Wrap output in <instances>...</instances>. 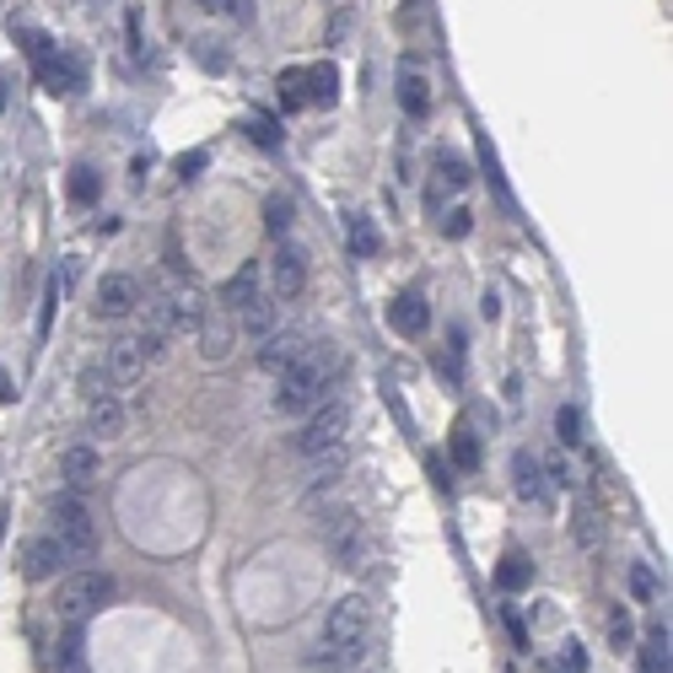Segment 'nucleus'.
Segmentation results:
<instances>
[{"label": "nucleus", "instance_id": "1", "mask_svg": "<svg viewBox=\"0 0 673 673\" xmlns=\"http://www.w3.org/2000/svg\"><path fill=\"white\" fill-rule=\"evenodd\" d=\"M345 378V356L334 351V345H313L307 340V351L275 378V394H269V404H275V415H291V420H302L307 409H318L323 399H334V383Z\"/></svg>", "mask_w": 673, "mask_h": 673}, {"label": "nucleus", "instance_id": "2", "mask_svg": "<svg viewBox=\"0 0 673 673\" xmlns=\"http://www.w3.org/2000/svg\"><path fill=\"white\" fill-rule=\"evenodd\" d=\"M367 631H372V598L367 593H345L329 614H323V636L307 652V669H351L367 652Z\"/></svg>", "mask_w": 673, "mask_h": 673}, {"label": "nucleus", "instance_id": "3", "mask_svg": "<svg viewBox=\"0 0 673 673\" xmlns=\"http://www.w3.org/2000/svg\"><path fill=\"white\" fill-rule=\"evenodd\" d=\"M114 598V576L109 571H92V566H81V571H65L60 576V593H54V614L65 620V625H87L103 604Z\"/></svg>", "mask_w": 673, "mask_h": 673}, {"label": "nucleus", "instance_id": "4", "mask_svg": "<svg viewBox=\"0 0 673 673\" xmlns=\"http://www.w3.org/2000/svg\"><path fill=\"white\" fill-rule=\"evenodd\" d=\"M200 318H205V302H200V291L194 285H167L162 296H151L145 302V329L151 334H183V329H200Z\"/></svg>", "mask_w": 673, "mask_h": 673}, {"label": "nucleus", "instance_id": "5", "mask_svg": "<svg viewBox=\"0 0 673 673\" xmlns=\"http://www.w3.org/2000/svg\"><path fill=\"white\" fill-rule=\"evenodd\" d=\"M49 523H54V538L71 549V560H92V555H98V529H92V512H87V501H81L76 491L54 496Z\"/></svg>", "mask_w": 673, "mask_h": 673}, {"label": "nucleus", "instance_id": "6", "mask_svg": "<svg viewBox=\"0 0 673 673\" xmlns=\"http://www.w3.org/2000/svg\"><path fill=\"white\" fill-rule=\"evenodd\" d=\"M351 431V404L345 399H323L318 409L302 415V431H296V447L302 453H318V447H340Z\"/></svg>", "mask_w": 673, "mask_h": 673}, {"label": "nucleus", "instance_id": "7", "mask_svg": "<svg viewBox=\"0 0 673 673\" xmlns=\"http://www.w3.org/2000/svg\"><path fill=\"white\" fill-rule=\"evenodd\" d=\"M71 566H76L71 549H65L54 534H38V538L22 544V576H27V582H60Z\"/></svg>", "mask_w": 673, "mask_h": 673}, {"label": "nucleus", "instance_id": "8", "mask_svg": "<svg viewBox=\"0 0 673 673\" xmlns=\"http://www.w3.org/2000/svg\"><path fill=\"white\" fill-rule=\"evenodd\" d=\"M302 285H307V254L296 243H275V254H269V291H275V302L302 296Z\"/></svg>", "mask_w": 673, "mask_h": 673}, {"label": "nucleus", "instance_id": "9", "mask_svg": "<svg viewBox=\"0 0 673 673\" xmlns=\"http://www.w3.org/2000/svg\"><path fill=\"white\" fill-rule=\"evenodd\" d=\"M135 307H140L135 275H103V285H98V296H92V313H98L103 323H119V318H130Z\"/></svg>", "mask_w": 673, "mask_h": 673}, {"label": "nucleus", "instance_id": "10", "mask_svg": "<svg viewBox=\"0 0 673 673\" xmlns=\"http://www.w3.org/2000/svg\"><path fill=\"white\" fill-rule=\"evenodd\" d=\"M109 378H114V389H135L145 378V345H140V334H119L109 345Z\"/></svg>", "mask_w": 673, "mask_h": 673}, {"label": "nucleus", "instance_id": "11", "mask_svg": "<svg viewBox=\"0 0 673 673\" xmlns=\"http://www.w3.org/2000/svg\"><path fill=\"white\" fill-rule=\"evenodd\" d=\"M302 351H307V334H296V329H269L265 340H259V367H265L269 378H280Z\"/></svg>", "mask_w": 673, "mask_h": 673}, {"label": "nucleus", "instance_id": "12", "mask_svg": "<svg viewBox=\"0 0 673 673\" xmlns=\"http://www.w3.org/2000/svg\"><path fill=\"white\" fill-rule=\"evenodd\" d=\"M81 76H87V60H81L76 49H54V54L38 65V81H43L49 92H76Z\"/></svg>", "mask_w": 673, "mask_h": 673}, {"label": "nucleus", "instance_id": "13", "mask_svg": "<svg viewBox=\"0 0 673 673\" xmlns=\"http://www.w3.org/2000/svg\"><path fill=\"white\" fill-rule=\"evenodd\" d=\"M345 469H351V447H345V442H340V447H318V453H307V491H329V485H340Z\"/></svg>", "mask_w": 673, "mask_h": 673}, {"label": "nucleus", "instance_id": "14", "mask_svg": "<svg viewBox=\"0 0 673 673\" xmlns=\"http://www.w3.org/2000/svg\"><path fill=\"white\" fill-rule=\"evenodd\" d=\"M329 544H334V555H340V566H345V571H356V566H361L367 538H361L356 512H334V518H329Z\"/></svg>", "mask_w": 673, "mask_h": 673}, {"label": "nucleus", "instance_id": "15", "mask_svg": "<svg viewBox=\"0 0 673 673\" xmlns=\"http://www.w3.org/2000/svg\"><path fill=\"white\" fill-rule=\"evenodd\" d=\"M98 469H103V458H98L92 442H76V447L60 453V480H65L71 491H87V485L98 480Z\"/></svg>", "mask_w": 673, "mask_h": 673}, {"label": "nucleus", "instance_id": "16", "mask_svg": "<svg viewBox=\"0 0 673 673\" xmlns=\"http://www.w3.org/2000/svg\"><path fill=\"white\" fill-rule=\"evenodd\" d=\"M259 280H265V265H259V259L238 265V275L221 285V307H227V313H243L254 296H265V291H259Z\"/></svg>", "mask_w": 673, "mask_h": 673}, {"label": "nucleus", "instance_id": "17", "mask_svg": "<svg viewBox=\"0 0 673 673\" xmlns=\"http://www.w3.org/2000/svg\"><path fill=\"white\" fill-rule=\"evenodd\" d=\"M125 426H130L125 404L119 399H92V409H87V431H92V442H119Z\"/></svg>", "mask_w": 673, "mask_h": 673}, {"label": "nucleus", "instance_id": "18", "mask_svg": "<svg viewBox=\"0 0 673 673\" xmlns=\"http://www.w3.org/2000/svg\"><path fill=\"white\" fill-rule=\"evenodd\" d=\"M232 334H238V329H232V313H227V318H211V313H205V318H200V356H205V361H227V356H232Z\"/></svg>", "mask_w": 673, "mask_h": 673}, {"label": "nucleus", "instance_id": "19", "mask_svg": "<svg viewBox=\"0 0 673 673\" xmlns=\"http://www.w3.org/2000/svg\"><path fill=\"white\" fill-rule=\"evenodd\" d=\"M389 323H394L399 334H426V329H431V307H426L415 291H404V296H394V307H389Z\"/></svg>", "mask_w": 673, "mask_h": 673}, {"label": "nucleus", "instance_id": "20", "mask_svg": "<svg viewBox=\"0 0 673 673\" xmlns=\"http://www.w3.org/2000/svg\"><path fill=\"white\" fill-rule=\"evenodd\" d=\"M512 474H518L512 485H518V496H523V501H538V507L549 501V480H544V469L534 464V453H518Z\"/></svg>", "mask_w": 673, "mask_h": 673}, {"label": "nucleus", "instance_id": "21", "mask_svg": "<svg viewBox=\"0 0 673 673\" xmlns=\"http://www.w3.org/2000/svg\"><path fill=\"white\" fill-rule=\"evenodd\" d=\"M302 81H307L302 103H318V109H329V103L340 98V76H334V65H329V60H323V65H313V71H302Z\"/></svg>", "mask_w": 673, "mask_h": 673}, {"label": "nucleus", "instance_id": "22", "mask_svg": "<svg viewBox=\"0 0 673 673\" xmlns=\"http://www.w3.org/2000/svg\"><path fill=\"white\" fill-rule=\"evenodd\" d=\"M571 538H576V549H587V555H598L604 549V518H598V507H576L571 512Z\"/></svg>", "mask_w": 673, "mask_h": 673}, {"label": "nucleus", "instance_id": "23", "mask_svg": "<svg viewBox=\"0 0 673 673\" xmlns=\"http://www.w3.org/2000/svg\"><path fill=\"white\" fill-rule=\"evenodd\" d=\"M669 642H673V636H669V620L647 631V642L636 647V652H642V673H669Z\"/></svg>", "mask_w": 673, "mask_h": 673}, {"label": "nucleus", "instance_id": "24", "mask_svg": "<svg viewBox=\"0 0 673 673\" xmlns=\"http://www.w3.org/2000/svg\"><path fill=\"white\" fill-rule=\"evenodd\" d=\"M345 227H351V249H356L361 259H372V254L383 249V232H378V221H372V216L351 211V221H345Z\"/></svg>", "mask_w": 673, "mask_h": 673}, {"label": "nucleus", "instance_id": "25", "mask_svg": "<svg viewBox=\"0 0 673 673\" xmlns=\"http://www.w3.org/2000/svg\"><path fill=\"white\" fill-rule=\"evenodd\" d=\"M54 669L60 673H87V652H81V625H71L60 642H54Z\"/></svg>", "mask_w": 673, "mask_h": 673}, {"label": "nucleus", "instance_id": "26", "mask_svg": "<svg viewBox=\"0 0 673 673\" xmlns=\"http://www.w3.org/2000/svg\"><path fill=\"white\" fill-rule=\"evenodd\" d=\"M238 318H243V334H249V340H265L269 329H275V296H254Z\"/></svg>", "mask_w": 673, "mask_h": 673}, {"label": "nucleus", "instance_id": "27", "mask_svg": "<svg viewBox=\"0 0 673 673\" xmlns=\"http://www.w3.org/2000/svg\"><path fill=\"white\" fill-rule=\"evenodd\" d=\"M399 109L404 114H415V119L431 109V92H426V76H420V71H404L399 76Z\"/></svg>", "mask_w": 673, "mask_h": 673}, {"label": "nucleus", "instance_id": "28", "mask_svg": "<svg viewBox=\"0 0 673 673\" xmlns=\"http://www.w3.org/2000/svg\"><path fill=\"white\" fill-rule=\"evenodd\" d=\"M453 464H458L464 474H474V469H480V442H474V431H469V426H458V431H453Z\"/></svg>", "mask_w": 673, "mask_h": 673}, {"label": "nucleus", "instance_id": "29", "mask_svg": "<svg viewBox=\"0 0 673 673\" xmlns=\"http://www.w3.org/2000/svg\"><path fill=\"white\" fill-rule=\"evenodd\" d=\"M81 394H87V399H114V378H109V367H103V361L81 367Z\"/></svg>", "mask_w": 673, "mask_h": 673}, {"label": "nucleus", "instance_id": "30", "mask_svg": "<svg viewBox=\"0 0 673 673\" xmlns=\"http://www.w3.org/2000/svg\"><path fill=\"white\" fill-rule=\"evenodd\" d=\"M529 576H534V571H529V560H523V555H507V560H501V571H496V582H501L507 593L529 587Z\"/></svg>", "mask_w": 673, "mask_h": 673}, {"label": "nucleus", "instance_id": "31", "mask_svg": "<svg viewBox=\"0 0 673 673\" xmlns=\"http://www.w3.org/2000/svg\"><path fill=\"white\" fill-rule=\"evenodd\" d=\"M609 642H614V652H631V642H636L631 609H614V614H609Z\"/></svg>", "mask_w": 673, "mask_h": 673}, {"label": "nucleus", "instance_id": "32", "mask_svg": "<svg viewBox=\"0 0 673 673\" xmlns=\"http://www.w3.org/2000/svg\"><path fill=\"white\" fill-rule=\"evenodd\" d=\"M71 200H76V205H92V200H98V178H92V167H76V173H71Z\"/></svg>", "mask_w": 673, "mask_h": 673}, {"label": "nucleus", "instance_id": "33", "mask_svg": "<svg viewBox=\"0 0 673 673\" xmlns=\"http://www.w3.org/2000/svg\"><path fill=\"white\" fill-rule=\"evenodd\" d=\"M631 593H636V604H652V598H658V576H652V566H631Z\"/></svg>", "mask_w": 673, "mask_h": 673}, {"label": "nucleus", "instance_id": "34", "mask_svg": "<svg viewBox=\"0 0 673 673\" xmlns=\"http://www.w3.org/2000/svg\"><path fill=\"white\" fill-rule=\"evenodd\" d=\"M265 227L269 232H285V227H291V200H285V194H269L265 200Z\"/></svg>", "mask_w": 673, "mask_h": 673}, {"label": "nucleus", "instance_id": "35", "mask_svg": "<svg viewBox=\"0 0 673 673\" xmlns=\"http://www.w3.org/2000/svg\"><path fill=\"white\" fill-rule=\"evenodd\" d=\"M555 431H560V442L571 447V442H582V415L571 409V404H560V415H555Z\"/></svg>", "mask_w": 673, "mask_h": 673}, {"label": "nucleus", "instance_id": "36", "mask_svg": "<svg viewBox=\"0 0 673 673\" xmlns=\"http://www.w3.org/2000/svg\"><path fill=\"white\" fill-rule=\"evenodd\" d=\"M469 227H474V216H469V205H453V211L442 216V232H447V238H469Z\"/></svg>", "mask_w": 673, "mask_h": 673}, {"label": "nucleus", "instance_id": "37", "mask_svg": "<svg viewBox=\"0 0 673 673\" xmlns=\"http://www.w3.org/2000/svg\"><path fill=\"white\" fill-rule=\"evenodd\" d=\"M60 285H65L60 275H54V280L43 285V307H38V334H49V318H54V302H60Z\"/></svg>", "mask_w": 673, "mask_h": 673}, {"label": "nucleus", "instance_id": "38", "mask_svg": "<svg viewBox=\"0 0 673 673\" xmlns=\"http://www.w3.org/2000/svg\"><path fill=\"white\" fill-rule=\"evenodd\" d=\"M194 54H200L205 71H221V65H227V54L216 49V38H194Z\"/></svg>", "mask_w": 673, "mask_h": 673}, {"label": "nucleus", "instance_id": "39", "mask_svg": "<svg viewBox=\"0 0 673 673\" xmlns=\"http://www.w3.org/2000/svg\"><path fill=\"white\" fill-rule=\"evenodd\" d=\"M560 673H587V652H582V642H566V647H560Z\"/></svg>", "mask_w": 673, "mask_h": 673}, {"label": "nucleus", "instance_id": "40", "mask_svg": "<svg viewBox=\"0 0 673 673\" xmlns=\"http://www.w3.org/2000/svg\"><path fill=\"white\" fill-rule=\"evenodd\" d=\"M442 178H447L453 189H464V183H469V162H464V156H442Z\"/></svg>", "mask_w": 673, "mask_h": 673}, {"label": "nucleus", "instance_id": "41", "mask_svg": "<svg viewBox=\"0 0 673 673\" xmlns=\"http://www.w3.org/2000/svg\"><path fill=\"white\" fill-rule=\"evenodd\" d=\"M200 167H205V151H194V156H178V178H200Z\"/></svg>", "mask_w": 673, "mask_h": 673}, {"label": "nucleus", "instance_id": "42", "mask_svg": "<svg viewBox=\"0 0 673 673\" xmlns=\"http://www.w3.org/2000/svg\"><path fill=\"white\" fill-rule=\"evenodd\" d=\"M507 631H512V642H518V647H529V631H523V620H518V614H507Z\"/></svg>", "mask_w": 673, "mask_h": 673}, {"label": "nucleus", "instance_id": "43", "mask_svg": "<svg viewBox=\"0 0 673 673\" xmlns=\"http://www.w3.org/2000/svg\"><path fill=\"white\" fill-rule=\"evenodd\" d=\"M480 313H485V318H496V313H501V302H496V291H485V296H480Z\"/></svg>", "mask_w": 673, "mask_h": 673}, {"label": "nucleus", "instance_id": "44", "mask_svg": "<svg viewBox=\"0 0 673 673\" xmlns=\"http://www.w3.org/2000/svg\"><path fill=\"white\" fill-rule=\"evenodd\" d=\"M345 673H361V669H345Z\"/></svg>", "mask_w": 673, "mask_h": 673}, {"label": "nucleus", "instance_id": "45", "mask_svg": "<svg viewBox=\"0 0 673 673\" xmlns=\"http://www.w3.org/2000/svg\"><path fill=\"white\" fill-rule=\"evenodd\" d=\"M549 673H560V669H549Z\"/></svg>", "mask_w": 673, "mask_h": 673}]
</instances>
